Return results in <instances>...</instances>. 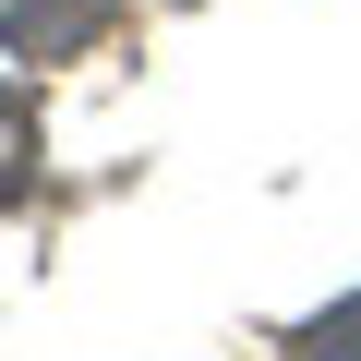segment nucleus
<instances>
[{
	"label": "nucleus",
	"instance_id": "f03ea898",
	"mask_svg": "<svg viewBox=\"0 0 361 361\" xmlns=\"http://www.w3.org/2000/svg\"><path fill=\"white\" fill-rule=\"evenodd\" d=\"M25 180H37V109H25L13 85H0V217L25 205Z\"/></svg>",
	"mask_w": 361,
	"mask_h": 361
},
{
	"label": "nucleus",
	"instance_id": "7ed1b4c3",
	"mask_svg": "<svg viewBox=\"0 0 361 361\" xmlns=\"http://www.w3.org/2000/svg\"><path fill=\"white\" fill-rule=\"evenodd\" d=\"M289 361H361V289H349L337 313H301V325H289Z\"/></svg>",
	"mask_w": 361,
	"mask_h": 361
},
{
	"label": "nucleus",
	"instance_id": "f257e3e1",
	"mask_svg": "<svg viewBox=\"0 0 361 361\" xmlns=\"http://www.w3.org/2000/svg\"><path fill=\"white\" fill-rule=\"evenodd\" d=\"M121 25V0H0V49L13 61H85Z\"/></svg>",
	"mask_w": 361,
	"mask_h": 361
}]
</instances>
